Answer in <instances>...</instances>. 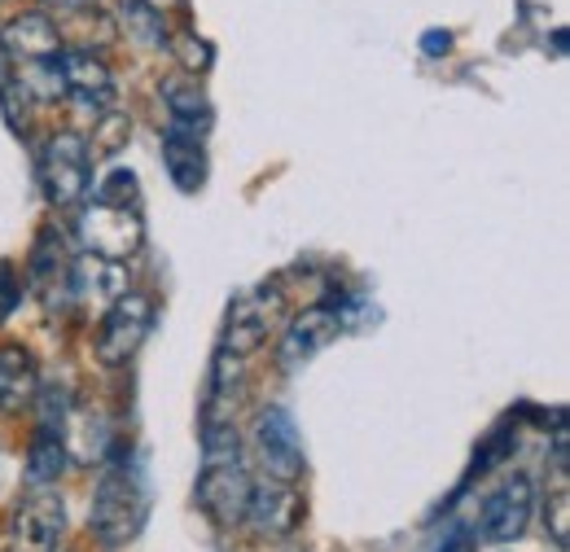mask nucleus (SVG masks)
Here are the masks:
<instances>
[{
	"label": "nucleus",
	"instance_id": "1",
	"mask_svg": "<svg viewBox=\"0 0 570 552\" xmlns=\"http://www.w3.org/2000/svg\"><path fill=\"white\" fill-rule=\"evenodd\" d=\"M203 474H198V509L219 522V526H237L246 518L250 504V470L246 456L237 447V430L228 421H207L203 430Z\"/></svg>",
	"mask_w": 570,
	"mask_h": 552
},
{
	"label": "nucleus",
	"instance_id": "2",
	"mask_svg": "<svg viewBox=\"0 0 570 552\" xmlns=\"http://www.w3.org/2000/svg\"><path fill=\"white\" fill-rule=\"evenodd\" d=\"M145 518H149V486H145V470L128 456L119 452L101 483L92 491V509H88V526L92 535L106 544V549H124L141 535Z\"/></svg>",
	"mask_w": 570,
	"mask_h": 552
},
{
	"label": "nucleus",
	"instance_id": "3",
	"mask_svg": "<svg viewBox=\"0 0 570 552\" xmlns=\"http://www.w3.org/2000/svg\"><path fill=\"white\" fill-rule=\"evenodd\" d=\"M0 49L9 53L13 75L27 88V97L58 101V92H62V40H58V27L49 13H40V9L18 13L4 27Z\"/></svg>",
	"mask_w": 570,
	"mask_h": 552
},
{
	"label": "nucleus",
	"instance_id": "4",
	"mask_svg": "<svg viewBox=\"0 0 570 552\" xmlns=\"http://www.w3.org/2000/svg\"><path fill=\"white\" fill-rule=\"evenodd\" d=\"M62 531H67V504L53 486H31L0 535V552H58L62 549Z\"/></svg>",
	"mask_w": 570,
	"mask_h": 552
},
{
	"label": "nucleus",
	"instance_id": "5",
	"mask_svg": "<svg viewBox=\"0 0 570 552\" xmlns=\"http://www.w3.org/2000/svg\"><path fill=\"white\" fill-rule=\"evenodd\" d=\"M40 185L53 207H75L92 185V149L79 132H53L40 149Z\"/></svg>",
	"mask_w": 570,
	"mask_h": 552
},
{
	"label": "nucleus",
	"instance_id": "6",
	"mask_svg": "<svg viewBox=\"0 0 570 552\" xmlns=\"http://www.w3.org/2000/svg\"><path fill=\"white\" fill-rule=\"evenodd\" d=\"M79 237L88 246V255H101V259H132L141 250L145 241V228H141V215L132 207H115V203H101L92 198L83 215H79Z\"/></svg>",
	"mask_w": 570,
	"mask_h": 552
},
{
	"label": "nucleus",
	"instance_id": "7",
	"mask_svg": "<svg viewBox=\"0 0 570 552\" xmlns=\"http://www.w3.org/2000/svg\"><path fill=\"white\" fill-rule=\"evenodd\" d=\"M347 312H352V307H334V303H312V307H303V312L285 325L282 343H277V364H282L285 373H294V368H303L307 359H316L325 346L343 334Z\"/></svg>",
	"mask_w": 570,
	"mask_h": 552
},
{
	"label": "nucleus",
	"instance_id": "8",
	"mask_svg": "<svg viewBox=\"0 0 570 552\" xmlns=\"http://www.w3.org/2000/svg\"><path fill=\"white\" fill-rule=\"evenodd\" d=\"M71 255H67V241L58 228H40L36 237V250L27 259V285L36 289L40 307L49 316H67V307L75 303L71 294Z\"/></svg>",
	"mask_w": 570,
	"mask_h": 552
},
{
	"label": "nucleus",
	"instance_id": "9",
	"mask_svg": "<svg viewBox=\"0 0 570 552\" xmlns=\"http://www.w3.org/2000/svg\"><path fill=\"white\" fill-rule=\"evenodd\" d=\"M154 321V303L145 294H124L115 307H106L101 329H97V359L101 364H128L137 355V346L149 334Z\"/></svg>",
	"mask_w": 570,
	"mask_h": 552
},
{
	"label": "nucleus",
	"instance_id": "10",
	"mask_svg": "<svg viewBox=\"0 0 570 552\" xmlns=\"http://www.w3.org/2000/svg\"><path fill=\"white\" fill-rule=\"evenodd\" d=\"M531 509H535V483L527 474H513L483 500L479 509V535L492 540V544H509L527 531L531 522Z\"/></svg>",
	"mask_w": 570,
	"mask_h": 552
},
{
	"label": "nucleus",
	"instance_id": "11",
	"mask_svg": "<svg viewBox=\"0 0 570 552\" xmlns=\"http://www.w3.org/2000/svg\"><path fill=\"white\" fill-rule=\"evenodd\" d=\"M62 92L71 97L83 115H92V119L115 115V75H110V67L97 53H88V49L62 53Z\"/></svg>",
	"mask_w": 570,
	"mask_h": 552
},
{
	"label": "nucleus",
	"instance_id": "12",
	"mask_svg": "<svg viewBox=\"0 0 570 552\" xmlns=\"http://www.w3.org/2000/svg\"><path fill=\"white\" fill-rule=\"evenodd\" d=\"M255 447H259L268 479L294 483L303 474V438H298V425L285 408H264L255 416Z\"/></svg>",
	"mask_w": 570,
	"mask_h": 552
},
{
	"label": "nucleus",
	"instance_id": "13",
	"mask_svg": "<svg viewBox=\"0 0 570 552\" xmlns=\"http://www.w3.org/2000/svg\"><path fill=\"white\" fill-rule=\"evenodd\" d=\"M273 316H277V289H255V294H242L233 307H228V321H224V343L219 351L242 359L250 351L268 343V329H273Z\"/></svg>",
	"mask_w": 570,
	"mask_h": 552
},
{
	"label": "nucleus",
	"instance_id": "14",
	"mask_svg": "<svg viewBox=\"0 0 570 552\" xmlns=\"http://www.w3.org/2000/svg\"><path fill=\"white\" fill-rule=\"evenodd\" d=\"M246 518H250L255 535H264V540H285V535L303 522V495H298V486L285 483V479H264V483L250 486Z\"/></svg>",
	"mask_w": 570,
	"mask_h": 552
},
{
	"label": "nucleus",
	"instance_id": "15",
	"mask_svg": "<svg viewBox=\"0 0 570 552\" xmlns=\"http://www.w3.org/2000/svg\"><path fill=\"white\" fill-rule=\"evenodd\" d=\"M71 294L75 303L106 312L128 294V268L115 259H101V255H83L71 264Z\"/></svg>",
	"mask_w": 570,
	"mask_h": 552
},
{
	"label": "nucleus",
	"instance_id": "16",
	"mask_svg": "<svg viewBox=\"0 0 570 552\" xmlns=\"http://www.w3.org/2000/svg\"><path fill=\"white\" fill-rule=\"evenodd\" d=\"M163 162H167V176L176 180L180 194H198L207 185V149H203V137H194L185 128H167L163 132Z\"/></svg>",
	"mask_w": 570,
	"mask_h": 552
},
{
	"label": "nucleus",
	"instance_id": "17",
	"mask_svg": "<svg viewBox=\"0 0 570 552\" xmlns=\"http://www.w3.org/2000/svg\"><path fill=\"white\" fill-rule=\"evenodd\" d=\"M40 395V368L31 351L22 346H0V413H22Z\"/></svg>",
	"mask_w": 570,
	"mask_h": 552
},
{
	"label": "nucleus",
	"instance_id": "18",
	"mask_svg": "<svg viewBox=\"0 0 570 552\" xmlns=\"http://www.w3.org/2000/svg\"><path fill=\"white\" fill-rule=\"evenodd\" d=\"M163 101H167L171 128H185V132H194V137L207 132V124H212V101L203 97L198 83H189V79H163Z\"/></svg>",
	"mask_w": 570,
	"mask_h": 552
},
{
	"label": "nucleus",
	"instance_id": "19",
	"mask_svg": "<svg viewBox=\"0 0 570 552\" xmlns=\"http://www.w3.org/2000/svg\"><path fill=\"white\" fill-rule=\"evenodd\" d=\"M62 465H67V438H62V430L40 425L36 438H31V452H27V479H31V486L58 483Z\"/></svg>",
	"mask_w": 570,
	"mask_h": 552
},
{
	"label": "nucleus",
	"instance_id": "20",
	"mask_svg": "<svg viewBox=\"0 0 570 552\" xmlns=\"http://www.w3.org/2000/svg\"><path fill=\"white\" fill-rule=\"evenodd\" d=\"M119 22L141 49H163L167 45V22L149 0H119Z\"/></svg>",
	"mask_w": 570,
	"mask_h": 552
},
{
	"label": "nucleus",
	"instance_id": "21",
	"mask_svg": "<svg viewBox=\"0 0 570 552\" xmlns=\"http://www.w3.org/2000/svg\"><path fill=\"white\" fill-rule=\"evenodd\" d=\"M97 198L101 203H115V207H132L141 203V189H137V176L128 171V167H115L106 180H101V189H97Z\"/></svg>",
	"mask_w": 570,
	"mask_h": 552
},
{
	"label": "nucleus",
	"instance_id": "22",
	"mask_svg": "<svg viewBox=\"0 0 570 552\" xmlns=\"http://www.w3.org/2000/svg\"><path fill=\"white\" fill-rule=\"evenodd\" d=\"M422 552H474V531L465 522H448L430 544H422Z\"/></svg>",
	"mask_w": 570,
	"mask_h": 552
},
{
	"label": "nucleus",
	"instance_id": "23",
	"mask_svg": "<svg viewBox=\"0 0 570 552\" xmlns=\"http://www.w3.org/2000/svg\"><path fill=\"white\" fill-rule=\"evenodd\" d=\"M544 513H549L544 522H549V531H553V544H558V549H567V544H570V518H567V513H570V491H567V483L553 491V504H549Z\"/></svg>",
	"mask_w": 570,
	"mask_h": 552
},
{
	"label": "nucleus",
	"instance_id": "24",
	"mask_svg": "<svg viewBox=\"0 0 570 552\" xmlns=\"http://www.w3.org/2000/svg\"><path fill=\"white\" fill-rule=\"evenodd\" d=\"M509 443H513V430H509V425H500L497 434H492V438L483 443L488 452H483V456L474 461V465H479V474H483V470H492L497 461H504V456H509Z\"/></svg>",
	"mask_w": 570,
	"mask_h": 552
},
{
	"label": "nucleus",
	"instance_id": "25",
	"mask_svg": "<svg viewBox=\"0 0 570 552\" xmlns=\"http://www.w3.org/2000/svg\"><path fill=\"white\" fill-rule=\"evenodd\" d=\"M22 303V285H18V273L13 268H0V325L13 316V307Z\"/></svg>",
	"mask_w": 570,
	"mask_h": 552
},
{
	"label": "nucleus",
	"instance_id": "26",
	"mask_svg": "<svg viewBox=\"0 0 570 552\" xmlns=\"http://www.w3.org/2000/svg\"><path fill=\"white\" fill-rule=\"evenodd\" d=\"M448 49H452V36H448V31H439V27H434V31L422 36V53H426V58H443Z\"/></svg>",
	"mask_w": 570,
	"mask_h": 552
},
{
	"label": "nucleus",
	"instance_id": "27",
	"mask_svg": "<svg viewBox=\"0 0 570 552\" xmlns=\"http://www.w3.org/2000/svg\"><path fill=\"white\" fill-rule=\"evenodd\" d=\"M49 4H58V9H88L92 0H49Z\"/></svg>",
	"mask_w": 570,
	"mask_h": 552
},
{
	"label": "nucleus",
	"instance_id": "28",
	"mask_svg": "<svg viewBox=\"0 0 570 552\" xmlns=\"http://www.w3.org/2000/svg\"><path fill=\"white\" fill-rule=\"evenodd\" d=\"M289 552H303V549H289Z\"/></svg>",
	"mask_w": 570,
	"mask_h": 552
}]
</instances>
